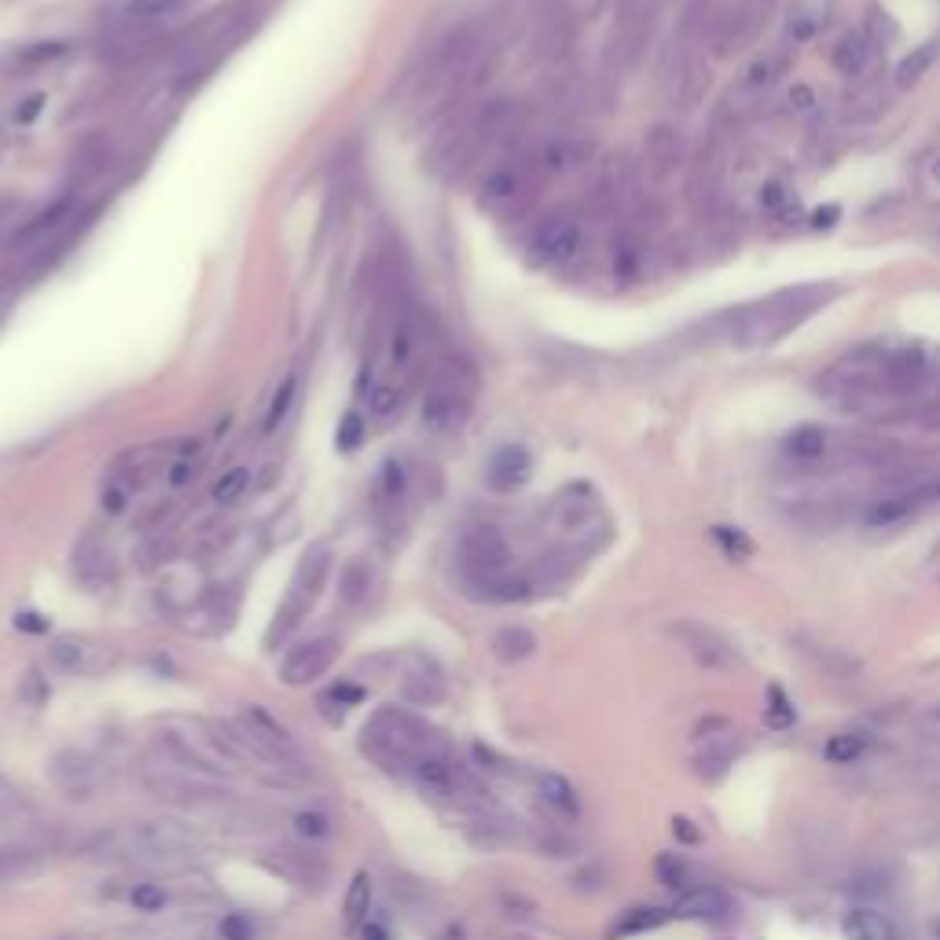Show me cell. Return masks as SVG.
<instances>
[{
  "label": "cell",
  "mask_w": 940,
  "mask_h": 940,
  "mask_svg": "<svg viewBox=\"0 0 940 940\" xmlns=\"http://www.w3.org/2000/svg\"><path fill=\"white\" fill-rule=\"evenodd\" d=\"M492 52V37L489 26L481 23H467L460 30H452L441 41V48L434 52L430 71L423 77V96L430 100H452L460 89H467L474 77L481 74V66L489 63Z\"/></svg>",
  "instance_id": "7a4b0ae2"
},
{
  "label": "cell",
  "mask_w": 940,
  "mask_h": 940,
  "mask_svg": "<svg viewBox=\"0 0 940 940\" xmlns=\"http://www.w3.org/2000/svg\"><path fill=\"white\" fill-rule=\"evenodd\" d=\"M367 585H372V569H367L364 562H353V566L342 574L346 603H361V599H367Z\"/></svg>",
  "instance_id": "74e56055"
},
{
  "label": "cell",
  "mask_w": 940,
  "mask_h": 940,
  "mask_svg": "<svg viewBox=\"0 0 940 940\" xmlns=\"http://www.w3.org/2000/svg\"><path fill=\"white\" fill-rule=\"evenodd\" d=\"M335 654H338L335 639H327V636H324V639H309V643H302L298 651L287 654L284 673H279V676H284L287 687H305V684L319 680V676H324L327 668H331Z\"/></svg>",
  "instance_id": "2e32d148"
},
{
  "label": "cell",
  "mask_w": 940,
  "mask_h": 940,
  "mask_svg": "<svg viewBox=\"0 0 940 940\" xmlns=\"http://www.w3.org/2000/svg\"><path fill=\"white\" fill-rule=\"evenodd\" d=\"M221 937L225 940H250L254 937V926H250V918H243V915H228L225 923H221Z\"/></svg>",
  "instance_id": "7bdbcfd3"
},
{
  "label": "cell",
  "mask_w": 940,
  "mask_h": 940,
  "mask_svg": "<svg viewBox=\"0 0 940 940\" xmlns=\"http://www.w3.org/2000/svg\"><path fill=\"white\" fill-rule=\"evenodd\" d=\"M367 907H372V878L361 870V875L353 878V886H349V893H346V926L349 929L361 926L367 918Z\"/></svg>",
  "instance_id": "e575fe53"
},
{
  "label": "cell",
  "mask_w": 940,
  "mask_h": 940,
  "mask_svg": "<svg viewBox=\"0 0 940 940\" xmlns=\"http://www.w3.org/2000/svg\"><path fill=\"white\" fill-rule=\"evenodd\" d=\"M790 103L798 106V111H812V103H816V92L804 89V85H801V89H793V92H790Z\"/></svg>",
  "instance_id": "681fc988"
},
{
  "label": "cell",
  "mask_w": 940,
  "mask_h": 940,
  "mask_svg": "<svg viewBox=\"0 0 940 940\" xmlns=\"http://www.w3.org/2000/svg\"><path fill=\"white\" fill-rule=\"evenodd\" d=\"M15 625H18V628H26V632H45V628H48V622H41V617H37V614H18V617H15Z\"/></svg>",
  "instance_id": "f907efd6"
},
{
  "label": "cell",
  "mask_w": 940,
  "mask_h": 940,
  "mask_svg": "<svg viewBox=\"0 0 940 940\" xmlns=\"http://www.w3.org/2000/svg\"><path fill=\"white\" fill-rule=\"evenodd\" d=\"M787 66H790V48L757 55V60L735 77V85L728 89V96H724V111H728L731 118H745V114H753L757 106H764V100L779 89Z\"/></svg>",
  "instance_id": "5b68a950"
},
{
  "label": "cell",
  "mask_w": 940,
  "mask_h": 940,
  "mask_svg": "<svg viewBox=\"0 0 940 940\" xmlns=\"http://www.w3.org/2000/svg\"><path fill=\"white\" fill-rule=\"evenodd\" d=\"M364 940H386V933H383L379 926H367V929H364Z\"/></svg>",
  "instance_id": "f5cc1de1"
},
{
  "label": "cell",
  "mask_w": 940,
  "mask_h": 940,
  "mask_svg": "<svg viewBox=\"0 0 940 940\" xmlns=\"http://www.w3.org/2000/svg\"><path fill=\"white\" fill-rule=\"evenodd\" d=\"M294 827L302 838H324L327 830H331V823H327V816H319V812H302V816L294 819Z\"/></svg>",
  "instance_id": "b9f144b4"
},
{
  "label": "cell",
  "mask_w": 940,
  "mask_h": 940,
  "mask_svg": "<svg viewBox=\"0 0 940 940\" xmlns=\"http://www.w3.org/2000/svg\"><path fill=\"white\" fill-rule=\"evenodd\" d=\"M41 106H45V96H30L26 106H18L15 111V122H34V114L41 111Z\"/></svg>",
  "instance_id": "c3c4849f"
},
{
  "label": "cell",
  "mask_w": 940,
  "mask_h": 940,
  "mask_svg": "<svg viewBox=\"0 0 940 940\" xmlns=\"http://www.w3.org/2000/svg\"><path fill=\"white\" fill-rule=\"evenodd\" d=\"M772 8L775 0H731L728 8H720L710 26V48L716 60H731L750 45H757L772 18Z\"/></svg>",
  "instance_id": "277c9868"
},
{
  "label": "cell",
  "mask_w": 940,
  "mask_h": 940,
  "mask_svg": "<svg viewBox=\"0 0 940 940\" xmlns=\"http://www.w3.org/2000/svg\"><path fill=\"white\" fill-rule=\"evenodd\" d=\"M782 202H787V191H782V184H768V188L761 191V206L779 210Z\"/></svg>",
  "instance_id": "bcb514c9"
},
{
  "label": "cell",
  "mask_w": 940,
  "mask_h": 940,
  "mask_svg": "<svg viewBox=\"0 0 940 940\" xmlns=\"http://www.w3.org/2000/svg\"><path fill=\"white\" fill-rule=\"evenodd\" d=\"M835 298V287L823 284H804V287H787L775 290V294L761 298L753 305H742L735 313L716 316L713 324L724 327L720 338L739 349H761L779 342L782 335L798 331L809 316H816L823 305Z\"/></svg>",
  "instance_id": "6da1fadb"
},
{
  "label": "cell",
  "mask_w": 940,
  "mask_h": 940,
  "mask_svg": "<svg viewBox=\"0 0 940 940\" xmlns=\"http://www.w3.org/2000/svg\"><path fill=\"white\" fill-rule=\"evenodd\" d=\"M830 18H835V0H790L787 12H782V45H812L816 37L827 34Z\"/></svg>",
  "instance_id": "4fadbf2b"
},
{
  "label": "cell",
  "mask_w": 940,
  "mask_h": 940,
  "mask_svg": "<svg viewBox=\"0 0 940 940\" xmlns=\"http://www.w3.org/2000/svg\"><path fill=\"white\" fill-rule=\"evenodd\" d=\"M184 0H125L122 18L125 26H137V30H148V26L170 23L173 15H180Z\"/></svg>",
  "instance_id": "484cf974"
},
{
  "label": "cell",
  "mask_w": 940,
  "mask_h": 940,
  "mask_svg": "<svg viewBox=\"0 0 940 940\" xmlns=\"http://www.w3.org/2000/svg\"><path fill=\"white\" fill-rule=\"evenodd\" d=\"M540 798H544L551 809L566 812V816L569 812H577V793L566 779H562V775H544V779H540Z\"/></svg>",
  "instance_id": "d590c367"
},
{
  "label": "cell",
  "mask_w": 940,
  "mask_h": 940,
  "mask_svg": "<svg viewBox=\"0 0 940 940\" xmlns=\"http://www.w3.org/2000/svg\"><path fill=\"white\" fill-rule=\"evenodd\" d=\"M497 654L503 657V662H522V657L532 654V647H537V639H532L529 628H500L497 632Z\"/></svg>",
  "instance_id": "d6a6232c"
},
{
  "label": "cell",
  "mask_w": 940,
  "mask_h": 940,
  "mask_svg": "<svg viewBox=\"0 0 940 940\" xmlns=\"http://www.w3.org/2000/svg\"><path fill=\"white\" fill-rule=\"evenodd\" d=\"M864 745H867L864 731H841V735H835V739L827 742V757L835 764H852L860 753H864Z\"/></svg>",
  "instance_id": "8d00e7d4"
},
{
  "label": "cell",
  "mask_w": 940,
  "mask_h": 940,
  "mask_svg": "<svg viewBox=\"0 0 940 940\" xmlns=\"http://www.w3.org/2000/svg\"><path fill=\"white\" fill-rule=\"evenodd\" d=\"M639 261H643V243H639V236H632V231L617 236L614 239V273L622 279H636Z\"/></svg>",
  "instance_id": "836d02e7"
},
{
  "label": "cell",
  "mask_w": 940,
  "mask_h": 940,
  "mask_svg": "<svg viewBox=\"0 0 940 940\" xmlns=\"http://www.w3.org/2000/svg\"><path fill=\"white\" fill-rule=\"evenodd\" d=\"M537 170H532L529 159H507L500 166L489 170V177L481 180L478 188V202L481 210L497 213V217H511L518 213L526 202L532 199V188H537Z\"/></svg>",
  "instance_id": "8992f818"
},
{
  "label": "cell",
  "mask_w": 940,
  "mask_h": 940,
  "mask_svg": "<svg viewBox=\"0 0 940 940\" xmlns=\"http://www.w3.org/2000/svg\"><path fill=\"white\" fill-rule=\"evenodd\" d=\"M668 77V100H673V106H694L698 100H702L705 85H710V74H705L702 60H698L694 52H680L673 63V71L665 74Z\"/></svg>",
  "instance_id": "d6986e66"
},
{
  "label": "cell",
  "mask_w": 940,
  "mask_h": 940,
  "mask_svg": "<svg viewBox=\"0 0 940 940\" xmlns=\"http://www.w3.org/2000/svg\"><path fill=\"white\" fill-rule=\"evenodd\" d=\"M713 537H716V540H724V548H728L731 555H735V551H739V555H750V551H753V548H750V540H745L742 532H731V529H724V526H720V529H713Z\"/></svg>",
  "instance_id": "f6af8a7d"
},
{
  "label": "cell",
  "mask_w": 940,
  "mask_h": 940,
  "mask_svg": "<svg viewBox=\"0 0 940 940\" xmlns=\"http://www.w3.org/2000/svg\"><path fill=\"white\" fill-rule=\"evenodd\" d=\"M845 933L849 940H900L889 915H881L875 907H852L845 915Z\"/></svg>",
  "instance_id": "d4e9b609"
},
{
  "label": "cell",
  "mask_w": 940,
  "mask_h": 940,
  "mask_svg": "<svg viewBox=\"0 0 940 940\" xmlns=\"http://www.w3.org/2000/svg\"><path fill=\"white\" fill-rule=\"evenodd\" d=\"M361 441H364V419H361L356 412H349L346 419H342V426H338V449L353 452Z\"/></svg>",
  "instance_id": "ab89813d"
},
{
  "label": "cell",
  "mask_w": 940,
  "mask_h": 940,
  "mask_svg": "<svg viewBox=\"0 0 940 940\" xmlns=\"http://www.w3.org/2000/svg\"><path fill=\"white\" fill-rule=\"evenodd\" d=\"M327 574H331V555H327V548L305 551V559L298 562V574H294V588H290V596L313 603V596L324 588Z\"/></svg>",
  "instance_id": "cb8c5ba5"
},
{
  "label": "cell",
  "mask_w": 940,
  "mask_h": 940,
  "mask_svg": "<svg viewBox=\"0 0 940 940\" xmlns=\"http://www.w3.org/2000/svg\"><path fill=\"white\" fill-rule=\"evenodd\" d=\"M471 404H474V379H471V367L455 364V361H444L434 367L430 375V386H426V397H423V426L430 434H452L460 430L463 419L471 415Z\"/></svg>",
  "instance_id": "3957f363"
},
{
  "label": "cell",
  "mask_w": 940,
  "mask_h": 940,
  "mask_svg": "<svg viewBox=\"0 0 940 940\" xmlns=\"http://www.w3.org/2000/svg\"><path fill=\"white\" fill-rule=\"evenodd\" d=\"M129 904L137 911H162L166 907V889L151 886V881H140V886L129 893Z\"/></svg>",
  "instance_id": "f35d334b"
},
{
  "label": "cell",
  "mask_w": 940,
  "mask_h": 940,
  "mask_svg": "<svg viewBox=\"0 0 940 940\" xmlns=\"http://www.w3.org/2000/svg\"><path fill=\"white\" fill-rule=\"evenodd\" d=\"M298 393H302V379H298V375H287V379L279 383V390L273 393V401H268V412H265L261 430H265V434L284 430V426L290 423V415H294V409H298Z\"/></svg>",
  "instance_id": "83f0119b"
},
{
  "label": "cell",
  "mask_w": 940,
  "mask_h": 940,
  "mask_svg": "<svg viewBox=\"0 0 940 940\" xmlns=\"http://www.w3.org/2000/svg\"><path fill=\"white\" fill-rule=\"evenodd\" d=\"M74 210H77L74 196H63L60 202H52L45 213H37L34 221H26V225L15 231L12 250L15 247L18 250H45V243H52V239L66 228V221H74Z\"/></svg>",
  "instance_id": "e0dca14e"
},
{
  "label": "cell",
  "mask_w": 940,
  "mask_h": 940,
  "mask_svg": "<svg viewBox=\"0 0 940 940\" xmlns=\"http://www.w3.org/2000/svg\"><path fill=\"white\" fill-rule=\"evenodd\" d=\"M239 728H243L239 739L254 753H261V757L279 761V764H302V750L290 739V731L279 720H273L261 705H243V710H239Z\"/></svg>",
  "instance_id": "9c48e42d"
},
{
  "label": "cell",
  "mask_w": 940,
  "mask_h": 940,
  "mask_svg": "<svg viewBox=\"0 0 940 940\" xmlns=\"http://www.w3.org/2000/svg\"><path fill=\"white\" fill-rule=\"evenodd\" d=\"M460 562H463V569H467V577L481 588L486 580L507 574V562H511L507 540L492 526H474L467 529V537H463V544H460Z\"/></svg>",
  "instance_id": "30bf717a"
},
{
  "label": "cell",
  "mask_w": 940,
  "mask_h": 940,
  "mask_svg": "<svg viewBox=\"0 0 940 940\" xmlns=\"http://www.w3.org/2000/svg\"><path fill=\"white\" fill-rule=\"evenodd\" d=\"M96 647L89 643V639L82 636H63L52 643V662L55 668H63V673H89V668L96 665Z\"/></svg>",
  "instance_id": "4316f807"
},
{
  "label": "cell",
  "mask_w": 940,
  "mask_h": 940,
  "mask_svg": "<svg viewBox=\"0 0 940 940\" xmlns=\"http://www.w3.org/2000/svg\"><path fill=\"white\" fill-rule=\"evenodd\" d=\"M592 140H585L580 133H551L537 143V151L529 154L537 177H569V173L585 170L592 162Z\"/></svg>",
  "instance_id": "8fae6325"
},
{
  "label": "cell",
  "mask_w": 940,
  "mask_h": 940,
  "mask_svg": "<svg viewBox=\"0 0 940 940\" xmlns=\"http://www.w3.org/2000/svg\"><path fill=\"white\" fill-rule=\"evenodd\" d=\"M474 143H478V125L474 122H449L438 133V140L430 143V154H426V170L438 173V177H455L463 166L471 162Z\"/></svg>",
  "instance_id": "7c38bea8"
},
{
  "label": "cell",
  "mask_w": 940,
  "mask_h": 940,
  "mask_svg": "<svg viewBox=\"0 0 940 940\" xmlns=\"http://www.w3.org/2000/svg\"><path fill=\"white\" fill-rule=\"evenodd\" d=\"M60 52H63V45H60V41H52V45H45V48H30V52H26L23 60L41 63V60H52V55H60Z\"/></svg>",
  "instance_id": "7dc6e473"
},
{
  "label": "cell",
  "mask_w": 940,
  "mask_h": 940,
  "mask_svg": "<svg viewBox=\"0 0 940 940\" xmlns=\"http://www.w3.org/2000/svg\"><path fill=\"white\" fill-rule=\"evenodd\" d=\"M15 213V199H0V228H4V221Z\"/></svg>",
  "instance_id": "816d5d0a"
},
{
  "label": "cell",
  "mask_w": 940,
  "mask_h": 940,
  "mask_svg": "<svg viewBox=\"0 0 940 940\" xmlns=\"http://www.w3.org/2000/svg\"><path fill=\"white\" fill-rule=\"evenodd\" d=\"M929 180H933V184H940V154H937L933 162H929Z\"/></svg>",
  "instance_id": "db71d44e"
},
{
  "label": "cell",
  "mask_w": 940,
  "mask_h": 940,
  "mask_svg": "<svg viewBox=\"0 0 940 940\" xmlns=\"http://www.w3.org/2000/svg\"><path fill=\"white\" fill-rule=\"evenodd\" d=\"M580 239H585V228H580V221L574 213H551V217L540 221L529 236L532 265H544V268L566 265V261L577 258Z\"/></svg>",
  "instance_id": "ba28073f"
},
{
  "label": "cell",
  "mask_w": 940,
  "mask_h": 940,
  "mask_svg": "<svg viewBox=\"0 0 940 940\" xmlns=\"http://www.w3.org/2000/svg\"><path fill=\"white\" fill-rule=\"evenodd\" d=\"M929 375H933V364H929V356H926L923 346L889 349V361H886V390H889V397H893V401L918 393V390H923V386L929 383Z\"/></svg>",
  "instance_id": "5bb4252c"
},
{
  "label": "cell",
  "mask_w": 940,
  "mask_h": 940,
  "mask_svg": "<svg viewBox=\"0 0 940 940\" xmlns=\"http://www.w3.org/2000/svg\"><path fill=\"white\" fill-rule=\"evenodd\" d=\"M782 455H787L790 463H798V467H816V463H823L830 455L827 426H816V423L798 426V430L787 434V441H782Z\"/></svg>",
  "instance_id": "7402d4cb"
},
{
  "label": "cell",
  "mask_w": 940,
  "mask_h": 940,
  "mask_svg": "<svg viewBox=\"0 0 940 940\" xmlns=\"http://www.w3.org/2000/svg\"><path fill=\"white\" fill-rule=\"evenodd\" d=\"M657 923H665L662 911H632V915H628L625 923L614 929V933H617V937H625V933H639V929H654Z\"/></svg>",
  "instance_id": "60d3db41"
},
{
  "label": "cell",
  "mask_w": 940,
  "mask_h": 940,
  "mask_svg": "<svg viewBox=\"0 0 940 940\" xmlns=\"http://www.w3.org/2000/svg\"><path fill=\"white\" fill-rule=\"evenodd\" d=\"M412 775L426 793H434V798H452V793L467 790V772H463L441 745L423 753V757L412 764Z\"/></svg>",
  "instance_id": "9a60e30c"
},
{
  "label": "cell",
  "mask_w": 940,
  "mask_h": 940,
  "mask_svg": "<svg viewBox=\"0 0 940 940\" xmlns=\"http://www.w3.org/2000/svg\"><path fill=\"white\" fill-rule=\"evenodd\" d=\"M206 467V452H202V444H188L180 455H173L170 463V486L173 489H184L191 486V481L199 478V471Z\"/></svg>",
  "instance_id": "4dcf8cb0"
},
{
  "label": "cell",
  "mask_w": 940,
  "mask_h": 940,
  "mask_svg": "<svg viewBox=\"0 0 940 940\" xmlns=\"http://www.w3.org/2000/svg\"><path fill=\"white\" fill-rule=\"evenodd\" d=\"M937 63V41H923V45H915L911 48V52L904 55V60H900V66H897V85L900 89H911V85H918L923 82V77L929 74V66Z\"/></svg>",
  "instance_id": "f1b7e54d"
},
{
  "label": "cell",
  "mask_w": 940,
  "mask_h": 940,
  "mask_svg": "<svg viewBox=\"0 0 940 940\" xmlns=\"http://www.w3.org/2000/svg\"><path fill=\"white\" fill-rule=\"evenodd\" d=\"M643 159L654 177H668L684 162V137L673 125H654L643 140Z\"/></svg>",
  "instance_id": "ffe728a7"
},
{
  "label": "cell",
  "mask_w": 940,
  "mask_h": 940,
  "mask_svg": "<svg viewBox=\"0 0 940 940\" xmlns=\"http://www.w3.org/2000/svg\"><path fill=\"white\" fill-rule=\"evenodd\" d=\"M532 478V455L522 444H503L489 455V486L497 492H518Z\"/></svg>",
  "instance_id": "ac0fdd59"
},
{
  "label": "cell",
  "mask_w": 940,
  "mask_h": 940,
  "mask_svg": "<svg viewBox=\"0 0 940 940\" xmlns=\"http://www.w3.org/2000/svg\"><path fill=\"white\" fill-rule=\"evenodd\" d=\"M409 486H412L409 463L390 455V460L383 463V471H379V500L386 503V507H397V503L404 500V492H409Z\"/></svg>",
  "instance_id": "f546056e"
},
{
  "label": "cell",
  "mask_w": 940,
  "mask_h": 940,
  "mask_svg": "<svg viewBox=\"0 0 940 940\" xmlns=\"http://www.w3.org/2000/svg\"><path fill=\"white\" fill-rule=\"evenodd\" d=\"M830 63H835V71H838L841 77H849V82L864 77V74L870 71V63H875V41H870V34L849 30V34L835 45V52H830Z\"/></svg>",
  "instance_id": "44dd1931"
},
{
  "label": "cell",
  "mask_w": 940,
  "mask_h": 940,
  "mask_svg": "<svg viewBox=\"0 0 940 940\" xmlns=\"http://www.w3.org/2000/svg\"><path fill=\"white\" fill-rule=\"evenodd\" d=\"M250 481H254V474H250L247 467H231V471H225V474L217 478V486L210 489V497L217 500L221 507H228V503H236V500L247 497Z\"/></svg>",
  "instance_id": "1f68e13d"
},
{
  "label": "cell",
  "mask_w": 940,
  "mask_h": 940,
  "mask_svg": "<svg viewBox=\"0 0 940 940\" xmlns=\"http://www.w3.org/2000/svg\"><path fill=\"white\" fill-rule=\"evenodd\" d=\"M409 393H412V386H404V383H397V379H390V375H386V379L367 386V397H364V401H367V415H372V419H379V423L393 419V415L404 412V404H409Z\"/></svg>",
  "instance_id": "603a6c76"
},
{
  "label": "cell",
  "mask_w": 940,
  "mask_h": 940,
  "mask_svg": "<svg viewBox=\"0 0 940 940\" xmlns=\"http://www.w3.org/2000/svg\"><path fill=\"white\" fill-rule=\"evenodd\" d=\"M768 716L775 728H787V724H793V705L782 698V691H772V705H768Z\"/></svg>",
  "instance_id": "ee69618b"
},
{
  "label": "cell",
  "mask_w": 940,
  "mask_h": 940,
  "mask_svg": "<svg viewBox=\"0 0 940 940\" xmlns=\"http://www.w3.org/2000/svg\"><path fill=\"white\" fill-rule=\"evenodd\" d=\"M125 841L137 856L148 860H173V856H188L202 845L199 830L188 827L180 819H148L137 823V827L125 830Z\"/></svg>",
  "instance_id": "52a82bcc"
}]
</instances>
